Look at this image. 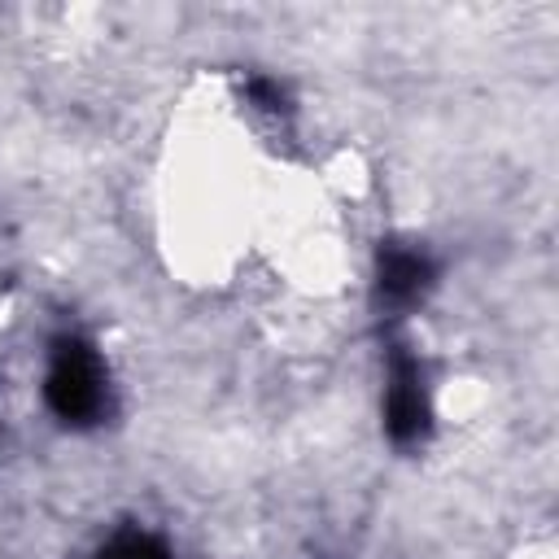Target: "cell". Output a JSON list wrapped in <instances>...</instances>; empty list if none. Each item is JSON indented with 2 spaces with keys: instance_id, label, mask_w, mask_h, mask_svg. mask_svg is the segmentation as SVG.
<instances>
[{
  "instance_id": "obj_4",
  "label": "cell",
  "mask_w": 559,
  "mask_h": 559,
  "mask_svg": "<svg viewBox=\"0 0 559 559\" xmlns=\"http://www.w3.org/2000/svg\"><path fill=\"white\" fill-rule=\"evenodd\" d=\"M92 559H170V550L148 528H118Z\"/></svg>"
},
{
  "instance_id": "obj_2",
  "label": "cell",
  "mask_w": 559,
  "mask_h": 559,
  "mask_svg": "<svg viewBox=\"0 0 559 559\" xmlns=\"http://www.w3.org/2000/svg\"><path fill=\"white\" fill-rule=\"evenodd\" d=\"M384 432L397 445H415L432 432V397L424 384V371L415 358H393L389 362V384H384Z\"/></svg>"
},
{
  "instance_id": "obj_1",
  "label": "cell",
  "mask_w": 559,
  "mask_h": 559,
  "mask_svg": "<svg viewBox=\"0 0 559 559\" xmlns=\"http://www.w3.org/2000/svg\"><path fill=\"white\" fill-rule=\"evenodd\" d=\"M109 367L83 336H61L44 367V402L61 424H100L109 415Z\"/></svg>"
},
{
  "instance_id": "obj_3",
  "label": "cell",
  "mask_w": 559,
  "mask_h": 559,
  "mask_svg": "<svg viewBox=\"0 0 559 559\" xmlns=\"http://www.w3.org/2000/svg\"><path fill=\"white\" fill-rule=\"evenodd\" d=\"M432 288V262L415 245H389L376 262V293L389 306H415Z\"/></svg>"
}]
</instances>
